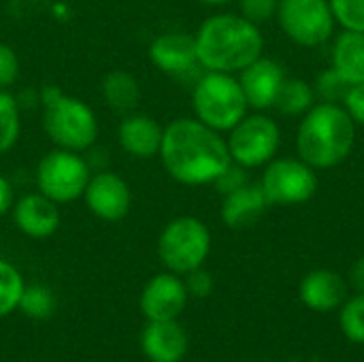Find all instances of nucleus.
Returning a JSON list of instances; mask_svg holds the SVG:
<instances>
[{"instance_id": "nucleus-1", "label": "nucleus", "mask_w": 364, "mask_h": 362, "mask_svg": "<svg viewBox=\"0 0 364 362\" xmlns=\"http://www.w3.org/2000/svg\"><path fill=\"white\" fill-rule=\"evenodd\" d=\"M160 160L166 173L183 186L213 183L232 162L222 134L196 117H177L162 132Z\"/></svg>"}, {"instance_id": "nucleus-2", "label": "nucleus", "mask_w": 364, "mask_h": 362, "mask_svg": "<svg viewBox=\"0 0 364 362\" xmlns=\"http://www.w3.org/2000/svg\"><path fill=\"white\" fill-rule=\"evenodd\" d=\"M194 38L198 62L205 70L241 73L264 53L260 26L235 13L211 15L200 23Z\"/></svg>"}, {"instance_id": "nucleus-3", "label": "nucleus", "mask_w": 364, "mask_h": 362, "mask_svg": "<svg viewBox=\"0 0 364 362\" xmlns=\"http://www.w3.org/2000/svg\"><path fill=\"white\" fill-rule=\"evenodd\" d=\"M356 143V124L339 102H318L301 119L296 130L299 158L309 166L333 169L346 162Z\"/></svg>"}, {"instance_id": "nucleus-4", "label": "nucleus", "mask_w": 364, "mask_h": 362, "mask_svg": "<svg viewBox=\"0 0 364 362\" xmlns=\"http://www.w3.org/2000/svg\"><path fill=\"white\" fill-rule=\"evenodd\" d=\"M43 100V128L47 137L68 151H85L98 139L96 113L79 98L64 94L55 85H47L41 92Z\"/></svg>"}, {"instance_id": "nucleus-5", "label": "nucleus", "mask_w": 364, "mask_h": 362, "mask_svg": "<svg viewBox=\"0 0 364 362\" xmlns=\"http://www.w3.org/2000/svg\"><path fill=\"white\" fill-rule=\"evenodd\" d=\"M192 107L196 119L218 132H230L247 115L250 109L239 79L230 73L215 70H207L196 81L192 92Z\"/></svg>"}, {"instance_id": "nucleus-6", "label": "nucleus", "mask_w": 364, "mask_h": 362, "mask_svg": "<svg viewBox=\"0 0 364 362\" xmlns=\"http://www.w3.org/2000/svg\"><path fill=\"white\" fill-rule=\"evenodd\" d=\"M211 252V233L207 224L192 215L171 220L158 237L160 262L177 275H186L205 265Z\"/></svg>"}, {"instance_id": "nucleus-7", "label": "nucleus", "mask_w": 364, "mask_h": 362, "mask_svg": "<svg viewBox=\"0 0 364 362\" xmlns=\"http://www.w3.org/2000/svg\"><path fill=\"white\" fill-rule=\"evenodd\" d=\"M34 177L41 194L58 205H64L83 196L92 171L87 160L79 151L58 147L41 158Z\"/></svg>"}, {"instance_id": "nucleus-8", "label": "nucleus", "mask_w": 364, "mask_h": 362, "mask_svg": "<svg viewBox=\"0 0 364 362\" xmlns=\"http://www.w3.org/2000/svg\"><path fill=\"white\" fill-rule=\"evenodd\" d=\"M269 205H303L318 192L316 169L301 158H273L260 179Z\"/></svg>"}, {"instance_id": "nucleus-9", "label": "nucleus", "mask_w": 364, "mask_h": 362, "mask_svg": "<svg viewBox=\"0 0 364 362\" xmlns=\"http://www.w3.org/2000/svg\"><path fill=\"white\" fill-rule=\"evenodd\" d=\"M232 162L250 169L267 166L279 151L282 130L275 119L267 115H245L226 139Z\"/></svg>"}, {"instance_id": "nucleus-10", "label": "nucleus", "mask_w": 364, "mask_h": 362, "mask_svg": "<svg viewBox=\"0 0 364 362\" xmlns=\"http://www.w3.org/2000/svg\"><path fill=\"white\" fill-rule=\"evenodd\" d=\"M277 23L301 47H318L335 32V15L328 0H279Z\"/></svg>"}, {"instance_id": "nucleus-11", "label": "nucleus", "mask_w": 364, "mask_h": 362, "mask_svg": "<svg viewBox=\"0 0 364 362\" xmlns=\"http://www.w3.org/2000/svg\"><path fill=\"white\" fill-rule=\"evenodd\" d=\"M85 207L92 215L105 222H119L128 215L132 192L128 183L113 171H98L90 177L83 192Z\"/></svg>"}, {"instance_id": "nucleus-12", "label": "nucleus", "mask_w": 364, "mask_h": 362, "mask_svg": "<svg viewBox=\"0 0 364 362\" xmlns=\"http://www.w3.org/2000/svg\"><path fill=\"white\" fill-rule=\"evenodd\" d=\"M188 290L177 273L154 275L141 292V312L147 322L177 320L188 305Z\"/></svg>"}, {"instance_id": "nucleus-13", "label": "nucleus", "mask_w": 364, "mask_h": 362, "mask_svg": "<svg viewBox=\"0 0 364 362\" xmlns=\"http://www.w3.org/2000/svg\"><path fill=\"white\" fill-rule=\"evenodd\" d=\"M147 53H149L151 64L171 77H183V75L192 73L196 66H200L198 51H196V38H194V34H188V32L158 34L151 41Z\"/></svg>"}, {"instance_id": "nucleus-14", "label": "nucleus", "mask_w": 364, "mask_h": 362, "mask_svg": "<svg viewBox=\"0 0 364 362\" xmlns=\"http://www.w3.org/2000/svg\"><path fill=\"white\" fill-rule=\"evenodd\" d=\"M284 81H286L284 66L277 60L264 55H260L239 73V83L245 94V100L256 111H264L273 107Z\"/></svg>"}, {"instance_id": "nucleus-15", "label": "nucleus", "mask_w": 364, "mask_h": 362, "mask_svg": "<svg viewBox=\"0 0 364 362\" xmlns=\"http://www.w3.org/2000/svg\"><path fill=\"white\" fill-rule=\"evenodd\" d=\"M11 215L15 226L30 239H47L60 228L58 203L41 192L19 196L11 207Z\"/></svg>"}, {"instance_id": "nucleus-16", "label": "nucleus", "mask_w": 364, "mask_h": 362, "mask_svg": "<svg viewBox=\"0 0 364 362\" xmlns=\"http://www.w3.org/2000/svg\"><path fill=\"white\" fill-rule=\"evenodd\" d=\"M299 297L305 307L318 314L341 307L348 299V282L331 269H316L307 273L299 286Z\"/></svg>"}, {"instance_id": "nucleus-17", "label": "nucleus", "mask_w": 364, "mask_h": 362, "mask_svg": "<svg viewBox=\"0 0 364 362\" xmlns=\"http://www.w3.org/2000/svg\"><path fill=\"white\" fill-rule=\"evenodd\" d=\"M188 333L177 320L147 322L141 335L143 354L151 362H179L188 354Z\"/></svg>"}, {"instance_id": "nucleus-18", "label": "nucleus", "mask_w": 364, "mask_h": 362, "mask_svg": "<svg viewBox=\"0 0 364 362\" xmlns=\"http://www.w3.org/2000/svg\"><path fill=\"white\" fill-rule=\"evenodd\" d=\"M162 132L164 128L154 117L143 113H132L122 119L117 128V141L128 156L149 160L160 154Z\"/></svg>"}, {"instance_id": "nucleus-19", "label": "nucleus", "mask_w": 364, "mask_h": 362, "mask_svg": "<svg viewBox=\"0 0 364 362\" xmlns=\"http://www.w3.org/2000/svg\"><path fill=\"white\" fill-rule=\"evenodd\" d=\"M269 201L260 188V183H245L243 188L224 196L220 215L222 222L230 230H245L252 228L269 209Z\"/></svg>"}, {"instance_id": "nucleus-20", "label": "nucleus", "mask_w": 364, "mask_h": 362, "mask_svg": "<svg viewBox=\"0 0 364 362\" xmlns=\"http://www.w3.org/2000/svg\"><path fill=\"white\" fill-rule=\"evenodd\" d=\"M333 68L350 83H364V32L343 30L333 43Z\"/></svg>"}, {"instance_id": "nucleus-21", "label": "nucleus", "mask_w": 364, "mask_h": 362, "mask_svg": "<svg viewBox=\"0 0 364 362\" xmlns=\"http://www.w3.org/2000/svg\"><path fill=\"white\" fill-rule=\"evenodd\" d=\"M100 92H102L105 102L113 111H122V113L136 109V105L141 100V85H139L136 77L130 75L128 70H119V68L105 75Z\"/></svg>"}, {"instance_id": "nucleus-22", "label": "nucleus", "mask_w": 364, "mask_h": 362, "mask_svg": "<svg viewBox=\"0 0 364 362\" xmlns=\"http://www.w3.org/2000/svg\"><path fill=\"white\" fill-rule=\"evenodd\" d=\"M316 105V87L296 77H286V81L279 87V94L273 102V107L290 117L305 115L311 107Z\"/></svg>"}, {"instance_id": "nucleus-23", "label": "nucleus", "mask_w": 364, "mask_h": 362, "mask_svg": "<svg viewBox=\"0 0 364 362\" xmlns=\"http://www.w3.org/2000/svg\"><path fill=\"white\" fill-rule=\"evenodd\" d=\"M21 132V115L17 100L6 92L0 90V154H6L15 147Z\"/></svg>"}, {"instance_id": "nucleus-24", "label": "nucleus", "mask_w": 364, "mask_h": 362, "mask_svg": "<svg viewBox=\"0 0 364 362\" xmlns=\"http://www.w3.org/2000/svg\"><path fill=\"white\" fill-rule=\"evenodd\" d=\"M26 284L17 267L6 260H0V318L13 314L19 307V299Z\"/></svg>"}, {"instance_id": "nucleus-25", "label": "nucleus", "mask_w": 364, "mask_h": 362, "mask_svg": "<svg viewBox=\"0 0 364 362\" xmlns=\"http://www.w3.org/2000/svg\"><path fill=\"white\" fill-rule=\"evenodd\" d=\"M17 309L32 320H47L55 312V297L51 294L49 288H45L41 284L26 286Z\"/></svg>"}, {"instance_id": "nucleus-26", "label": "nucleus", "mask_w": 364, "mask_h": 362, "mask_svg": "<svg viewBox=\"0 0 364 362\" xmlns=\"http://www.w3.org/2000/svg\"><path fill=\"white\" fill-rule=\"evenodd\" d=\"M339 326L352 344L364 346V294L346 299L341 305Z\"/></svg>"}, {"instance_id": "nucleus-27", "label": "nucleus", "mask_w": 364, "mask_h": 362, "mask_svg": "<svg viewBox=\"0 0 364 362\" xmlns=\"http://www.w3.org/2000/svg\"><path fill=\"white\" fill-rule=\"evenodd\" d=\"M335 21L343 30L364 32V0H328Z\"/></svg>"}, {"instance_id": "nucleus-28", "label": "nucleus", "mask_w": 364, "mask_h": 362, "mask_svg": "<svg viewBox=\"0 0 364 362\" xmlns=\"http://www.w3.org/2000/svg\"><path fill=\"white\" fill-rule=\"evenodd\" d=\"M314 87H316V96H320L322 102H339V105H343V98H346L348 90H350V83L335 68H328L318 77Z\"/></svg>"}, {"instance_id": "nucleus-29", "label": "nucleus", "mask_w": 364, "mask_h": 362, "mask_svg": "<svg viewBox=\"0 0 364 362\" xmlns=\"http://www.w3.org/2000/svg\"><path fill=\"white\" fill-rule=\"evenodd\" d=\"M277 6L279 0H239V15L256 26H262L277 17Z\"/></svg>"}, {"instance_id": "nucleus-30", "label": "nucleus", "mask_w": 364, "mask_h": 362, "mask_svg": "<svg viewBox=\"0 0 364 362\" xmlns=\"http://www.w3.org/2000/svg\"><path fill=\"white\" fill-rule=\"evenodd\" d=\"M245 183H250V179H247V169L241 166V164H237V162H230V164L218 175V179L213 181L215 190H218L222 196H226V194H230V192L243 188Z\"/></svg>"}, {"instance_id": "nucleus-31", "label": "nucleus", "mask_w": 364, "mask_h": 362, "mask_svg": "<svg viewBox=\"0 0 364 362\" xmlns=\"http://www.w3.org/2000/svg\"><path fill=\"white\" fill-rule=\"evenodd\" d=\"M19 77V58L15 49L6 43H0V90L11 87Z\"/></svg>"}, {"instance_id": "nucleus-32", "label": "nucleus", "mask_w": 364, "mask_h": 362, "mask_svg": "<svg viewBox=\"0 0 364 362\" xmlns=\"http://www.w3.org/2000/svg\"><path fill=\"white\" fill-rule=\"evenodd\" d=\"M186 290L190 297H196V299H207L211 292H213V275L209 271H205L203 267L186 273Z\"/></svg>"}, {"instance_id": "nucleus-33", "label": "nucleus", "mask_w": 364, "mask_h": 362, "mask_svg": "<svg viewBox=\"0 0 364 362\" xmlns=\"http://www.w3.org/2000/svg\"><path fill=\"white\" fill-rule=\"evenodd\" d=\"M343 107L356 126H364V83L350 85V90L343 98Z\"/></svg>"}, {"instance_id": "nucleus-34", "label": "nucleus", "mask_w": 364, "mask_h": 362, "mask_svg": "<svg viewBox=\"0 0 364 362\" xmlns=\"http://www.w3.org/2000/svg\"><path fill=\"white\" fill-rule=\"evenodd\" d=\"M15 203V192H13V186L9 183V179L4 175H0V218L6 215L11 211Z\"/></svg>"}, {"instance_id": "nucleus-35", "label": "nucleus", "mask_w": 364, "mask_h": 362, "mask_svg": "<svg viewBox=\"0 0 364 362\" xmlns=\"http://www.w3.org/2000/svg\"><path fill=\"white\" fill-rule=\"evenodd\" d=\"M350 286L358 292V294H364V258L356 260L352 271H350Z\"/></svg>"}, {"instance_id": "nucleus-36", "label": "nucleus", "mask_w": 364, "mask_h": 362, "mask_svg": "<svg viewBox=\"0 0 364 362\" xmlns=\"http://www.w3.org/2000/svg\"><path fill=\"white\" fill-rule=\"evenodd\" d=\"M203 4H209V6H222V4H228L232 0H200Z\"/></svg>"}]
</instances>
